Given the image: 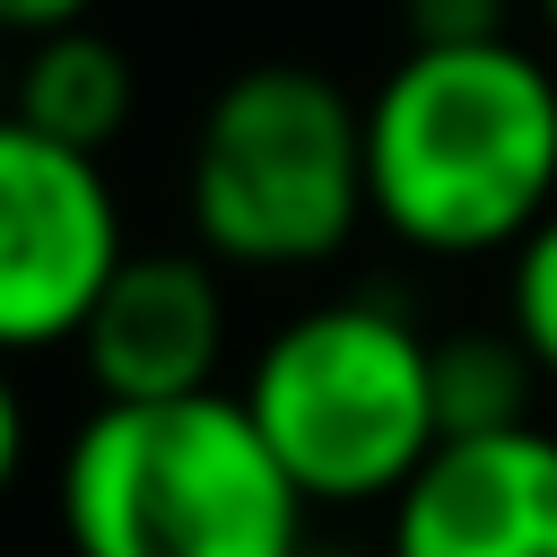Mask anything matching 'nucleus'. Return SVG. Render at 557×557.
I'll list each match as a JSON object with an SVG mask.
<instances>
[{"label":"nucleus","mask_w":557,"mask_h":557,"mask_svg":"<svg viewBox=\"0 0 557 557\" xmlns=\"http://www.w3.org/2000/svg\"><path fill=\"white\" fill-rule=\"evenodd\" d=\"M366 209L435 261L513 252L557 209V70L513 35L409 44L366 96Z\"/></svg>","instance_id":"obj_1"},{"label":"nucleus","mask_w":557,"mask_h":557,"mask_svg":"<svg viewBox=\"0 0 557 557\" xmlns=\"http://www.w3.org/2000/svg\"><path fill=\"white\" fill-rule=\"evenodd\" d=\"M70 557H296L305 496L244 392L96 400L61 453Z\"/></svg>","instance_id":"obj_2"},{"label":"nucleus","mask_w":557,"mask_h":557,"mask_svg":"<svg viewBox=\"0 0 557 557\" xmlns=\"http://www.w3.org/2000/svg\"><path fill=\"white\" fill-rule=\"evenodd\" d=\"M244 409L305 505H383L444 444L435 339L374 296L305 305L261 339Z\"/></svg>","instance_id":"obj_3"},{"label":"nucleus","mask_w":557,"mask_h":557,"mask_svg":"<svg viewBox=\"0 0 557 557\" xmlns=\"http://www.w3.org/2000/svg\"><path fill=\"white\" fill-rule=\"evenodd\" d=\"M191 235L226 270H313L366 209V104L305 61L235 70L191 131Z\"/></svg>","instance_id":"obj_4"},{"label":"nucleus","mask_w":557,"mask_h":557,"mask_svg":"<svg viewBox=\"0 0 557 557\" xmlns=\"http://www.w3.org/2000/svg\"><path fill=\"white\" fill-rule=\"evenodd\" d=\"M131 261L104 157L0 113V357L78 348L104 278Z\"/></svg>","instance_id":"obj_5"},{"label":"nucleus","mask_w":557,"mask_h":557,"mask_svg":"<svg viewBox=\"0 0 557 557\" xmlns=\"http://www.w3.org/2000/svg\"><path fill=\"white\" fill-rule=\"evenodd\" d=\"M383 557H557V435H444L392 496Z\"/></svg>","instance_id":"obj_6"},{"label":"nucleus","mask_w":557,"mask_h":557,"mask_svg":"<svg viewBox=\"0 0 557 557\" xmlns=\"http://www.w3.org/2000/svg\"><path fill=\"white\" fill-rule=\"evenodd\" d=\"M218 357H226V287L209 252H131L78 331L96 400L218 392Z\"/></svg>","instance_id":"obj_7"},{"label":"nucleus","mask_w":557,"mask_h":557,"mask_svg":"<svg viewBox=\"0 0 557 557\" xmlns=\"http://www.w3.org/2000/svg\"><path fill=\"white\" fill-rule=\"evenodd\" d=\"M9 113L61 148H87L104 157L131 113H139V78H131V52L96 26H61V35H35L9 70Z\"/></svg>","instance_id":"obj_8"},{"label":"nucleus","mask_w":557,"mask_h":557,"mask_svg":"<svg viewBox=\"0 0 557 557\" xmlns=\"http://www.w3.org/2000/svg\"><path fill=\"white\" fill-rule=\"evenodd\" d=\"M531 348L505 331H453L435 339V418L444 435H496V426H531Z\"/></svg>","instance_id":"obj_9"},{"label":"nucleus","mask_w":557,"mask_h":557,"mask_svg":"<svg viewBox=\"0 0 557 557\" xmlns=\"http://www.w3.org/2000/svg\"><path fill=\"white\" fill-rule=\"evenodd\" d=\"M505 322L531 348L540 374H557V209L513 244V287H505Z\"/></svg>","instance_id":"obj_10"},{"label":"nucleus","mask_w":557,"mask_h":557,"mask_svg":"<svg viewBox=\"0 0 557 557\" xmlns=\"http://www.w3.org/2000/svg\"><path fill=\"white\" fill-rule=\"evenodd\" d=\"M409 35L418 44H479L505 26H496V0H409Z\"/></svg>","instance_id":"obj_11"},{"label":"nucleus","mask_w":557,"mask_h":557,"mask_svg":"<svg viewBox=\"0 0 557 557\" xmlns=\"http://www.w3.org/2000/svg\"><path fill=\"white\" fill-rule=\"evenodd\" d=\"M96 0H0V35L35 44V35H61V26H87Z\"/></svg>","instance_id":"obj_12"},{"label":"nucleus","mask_w":557,"mask_h":557,"mask_svg":"<svg viewBox=\"0 0 557 557\" xmlns=\"http://www.w3.org/2000/svg\"><path fill=\"white\" fill-rule=\"evenodd\" d=\"M17 470H26V392H17V374L0 357V496L17 487Z\"/></svg>","instance_id":"obj_13"},{"label":"nucleus","mask_w":557,"mask_h":557,"mask_svg":"<svg viewBox=\"0 0 557 557\" xmlns=\"http://www.w3.org/2000/svg\"><path fill=\"white\" fill-rule=\"evenodd\" d=\"M0 44H9V35H0ZM9 70H17V61H9V52H0V113H9Z\"/></svg>","instance_id":"obj_14"},{"label":"nucleus","mask_w":557,"mask_h":557,"mask_svg":"<svg viewBox=\"0 0 557 557\" xmlns=\"http://www.w3.org/2000/svg\"><path fill=\"white\" fill-rule=\"evenodd\" d=\"M296 557H348V548H296Z\"/></svg>","instance_id":"obj_15"},{"label":"nucleus","mask_w":557,"mask_h":557,"mask_svg":"<svg viewBox=\"0 0 557 557\" xmlns=\"http://www.w3.org/2000/svg\"><path fill=\"white\" fill-rule=\"evenodd\" d=\"M540 17H548V35H557V0H540Z\"/></svg>","instance_id":"obj_16"}]
</instances>
